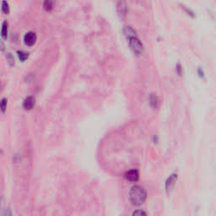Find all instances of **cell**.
<instances>
[{
    "label": "cell",
    "instance_id": "6da1fadb",
    "mask_svg": "<svg viewBox=\"0 0 216 216\" xmlns=\"http://www.w3.org/2000/svg\"><path fill=\"white\" fill-rule=\"evenodd\" d=\"M128 197L132 205L140 206L145 202L147 198V192L143 186L140 185H134L130 189Z\"/></svg>",
    "mask_w": 216,
    "mask_h": 216
},
{
    "label": "cell",
    "instance_id": "7a4b0ae2",
    "mask_svg": "<svg viewBox=\"0 0 216 216\" xmlns=\"http://www.w3.org/2000/svg\"><path fill=\"white\" fill-rule=\"evenodd\" d=\"M128 44H129V46L131 50H132L135 54L137 55H139L143 52V45L142 43L139 39L138 38V36H132V37L128 38Z\"/></svg>",
    "mask_w": 216,
    "mask_h": 216
},
{
    "label": "cell",
    "instance_id": "3957f363",
    "mask_svg": "<svg viewBox=\"0 0 216 216\" xmlns=\"http://www.w3.org/2000/svg\"><path fill=\"white\" fill-rule=\"evenodd\" d=\"M177 178H178V175H177L176 173H172V174H170V175L168 176V178L166 179V181H165V185L166 192H170V191L172 190L174 186H175L176 181Z\"/></svg>",
    "mask_w": 216,
    "mask_h": 216
},
{
    "label": "cell",
    "instance_id": "277c9868",
    "mask_svg": "<svg viewBox=\"0 0 216 216\" xmlns=\"http://www.w3.org/2000/svg\"><path fill=\"white\" fill-rule=\"evenodd\" d=\"M124 177L127 181L135 182V181H138V179H139V172L136 169H132V170L126 171V173L124 174Z\"/></svg>",
    "mask_w": 216,
    "mask_h": 216
},
{
    "label": "cell",
    "instance_id": "5b68a950",
    "mask_svg": "<svg viewBox=\"0 0 216 216\" xmlns=\"http://www.w3.org/2000/svg\"><path fill=\"white\" fill-rule=\"evenodd\" d=\"M116 11H117L118 15L121 17L122 19L125 18L127 13V3L124 1H119L116 4Z\"/></svg>",
    "mask_w": 216,
    "mask_h": 216
},
{
    "label": "cell",
    "instance_id": "8992f818",
    "mask_svg": "<svg viewBox=\"0 0 216 216\" xmlns=\"http://www.w3.org/2000/svg\"><path fill=\"white\" fill-rule=\"evenodd\" d=\"M24 40L28 46H32L36 40V34L34 31H28L24 34Z\"/></svg>",
    "mask_w": 216,
    "mask_h": 216
},
{
    "label": "cell",
    "instance_id": "52a82bcc",
    "mask_svg": "<svg viewBox=\"0 0 216 216\" xmlns=\"http://www.w3.org/2000/svg\"><path fill=\"white\" fill-rule=\"evenodd\" d=\"M148 100H149V105H150V106H151L153 109H157V108L159 107V99L156 94H153V93L149 94V99H148Z\"/></svg>",
    "mask_w": 216,
    "mask_h": 216
},
{
    "label": "cell",
    "instance_id": "ba28073f",
    "mask_svg": "<svg viewBox=\"0 0 216 216\" xmlns=\"http://www.w3.org/2000/svg\"><path fill=\"white\" fill-rule=\"evenodd\" d=\"M35 105V98L32 96H27L23 101V106L26 110H30Z\"/></svg>",
    "mask_w": 216,
    "mask_h": 216
},
{
    "label": "cell",
    "instance_id": "9c48e42d",
    "mask_svg": "<svg viewBox=\"0 0 216 216\" xmlns=\"http://www.w3.org/2000/svg\"><path fill=\"white\" fill-rule=\"evenodd\" d=\"M123 31H124L125 35L127 36V38L132 37V36H136V31L132 29V27L129 26V25L125 26Z\"/></svg>",
    "mask_w": 216,
    "mask_h": 216
},
{
    "label": "cell",
    "instance_id": "30bf717a",
    "mask_svg": "<svg viewBox=\"0 0 216 216\" xmlns=\"http://www.w3.org/2000/svg\"><path fill=\"white\" fill-rule=\"evenodd\" d=\"M8 23L7 20H4L3 22V24H2V30H1V35H2V37L3 39H6L7 38V35H8Z\"/></svg>",
    "mask_w": 216,
    "mask_h": 216
},
{
    "label": "cell",
    "instance_id": "8fae6325",
    "mask_svg": "<svg viewBox=\"0 0 216 216\" xmlns=\"http://www.w3.org/2000/svg\"><path fill=\"white\" fill-rule=\"evenodd\" d=\"M17 53H18V56H19V59L21 60V61H24L27 57H29V52H27V51H17Z\"/></svg>",
    "mask_w": 216,
    "mask_h": 216
},
{
    "label": "cell",
    "instance_id": "7c38bea8",
    "mask_svg": "<svg viewBox=\"0 0 216 216\" xmlns=\"http://www.w3.org/2000/svg\"><path fill=\"white\" fill-rule=\"evenodd\" d=\"M43 7L46 10H51L53 7V2L51 0H46V1H44Z\"/></svg>",
    "mask_w": 216,
    "mask_h": 216
},
{
    "label": "cell",
    "instance_id": "4fadbf2b",
    "mask_svg": "<svg viewBox=\"0 0 216 216\" xmlns=\"http://www.w3.org/2000/svg\"><path fill=\"white\" fill-rule=\"evenodd\" d=\"M132 216H148V215H147V213H146L143 210H142V209H137V210H135L132 212Z\"/></svg>",
    "mask_w": 216,
    "mask_h": 216
},
{
    "label": "cell",
    "instance_id": "5bb4252c",
    "mask_svg": "<svg viewBox=\"0 0 216 216\" xmlns=\"http://www.w3.org/2000/svg\"><path fill=\"white\" fill-rule=\"evenodd\" d=\"M7 102H8V100L7 98H3L1 100V102H0V106H1V110L3 112H4L6 110V107H7Z\"/></svg>",
    "mask_w": 216,
    "mask_h": 216
},
{
    "label": "cell",
    "instance_id": "9a60e30c",
    "mask_svg": "<svg viewBox=\"0 0 216 216\" xmlns=\"http://www.w3.org/2000/svg\"><path fill=\"white\" fill-rule=\"evenodd\" d=\"M2 10L6 14H8V11H9V7H8V2H6L4 0L2 2Z\"/></svg>",
    "mask_w": 216,
    "mask_h": 216
},
{
    "label": "cell",
    "instance_id": "2e32d148",
    "mask_svg": "<svg viewBox=\"0 0 216 216\" xmlns=\"http://www.w3.org/2000/svg\"><path fill=\"white\" fill-rule=\"evenodd\" d=\"M2 216H13L9 208H5L2 209Z\"/></svg>",
    "mask_w": 216,
    "mask_h": 216
},
{
    "label": "cell",
    "instance_id": "e0dca14e",
    "mask_svg": "<svg viewBox=\"0 0 216 216\" xmlns=\"http://www.w3.org/2000/svg\"><path fill=\"white\" fill-rule=\"evenodd\" d=\"M197 74H198V76H199L200 78H204V76H205V73H204V71H203V69H202V68H198L197 69Z\"/></svg>",
    "mask_w": 216,
    "mask_h": 216
},
{
    "label": "cell",
    "instance_id": "ac0fdd59",
    "mask_svg": "<svg viewBox=\"0 0 216 216\" xmlns=\"http://www.w3.org/2000/svg\"><path fill=\"white\" fill-rule=\"evenodd\" d=\"M176 73H178L179 75H181V73H182V66L181 65V63H177L176 64Z\"/></svg>",
    "mask_w": 216,
    "mask_h": 216
},
{
    "label": "cell",
    "instance_id": "d6986e66",
    "mask_svg": "<svg viewBox=\"0 0 216 216\" xmlns=\"http://www.w3.org/2000/svg\"><path fill=\"white\" fill-rule=\"evenodd\" d=\"M7 56H8V62H11V64H13V63H14V58L13 56L11 55V53H8V54H7Z\"/></svg>",
    "mask_w": 216,
    "mask_h": 216
}]
</instances>
